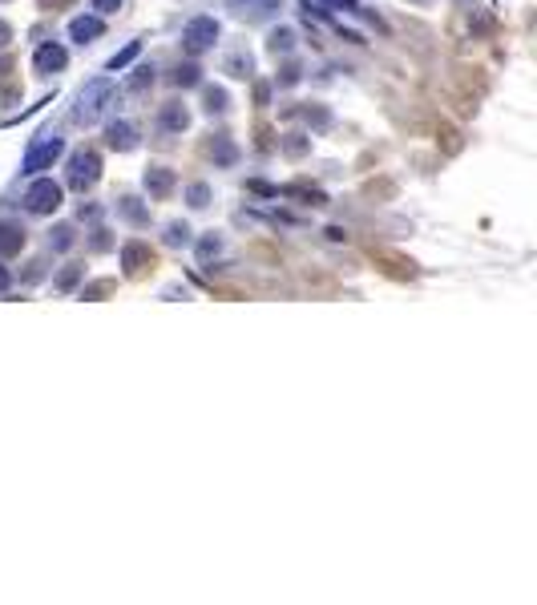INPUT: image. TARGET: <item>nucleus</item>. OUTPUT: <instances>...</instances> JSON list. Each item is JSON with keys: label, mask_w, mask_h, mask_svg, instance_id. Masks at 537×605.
Returning <instances> with one entry per match:
<instances>
[{"label": "nucleus", "mask_w": 537, "mask_h": 605, "mask_svg": "<svg viewBox=\"0 0 537 605\" xmlns=\"http://www.w3.org/2000/svg\"><path fill=\"white\" fill-rule=\"evenodd\" d=\"M105 137H110V146L122 149V154L138 146V129H134V122H113L110 129H105Z\"/></svg>", "instance_id": "nucleus-8"}, {"label": "nucleus", "mask_w": 537, "mask_h": 605, "mask_svg": "<svg viewBox=\"0 0 537 605\" xmlns=\"http://www.w3.org/2000/svg\"><path fill=\"white\" fill-rule=\"evenodd\" d=\"M101 33H105V25H101L97 16H77V21H69V37L81 41V45L93 41V37H101Z\"/></svg>", "instance_id": "nucleus-9"}, {"label": "nucleus", "mask_w": 537, "mask_h": 605, "mask_svg": "<svg viewBox=\"0 0 537 605\" xmlns=\"http://www.w3.org/2000/svg\"><path fill=\"white\" fill-rule=\"evenodd\" d=\"M218 41V21L214 16H194L186 28H182V45H186L190 53H206Z\"/></svg>", "instance_id": "nucleus-5"}, {"label": "nucleus", "mask_w": 537, "mask_h": 605, "mask_svg": "<svg viewBox=\"0 0 537 605\" xmlns=\"http://www.w3.org/2000/svg\"><path fill=\"white\" fill-rule=\"evenodd\" d=\"M93 9H97L101 16H105V13H117V9H122V0H93Z\"/></svg>", "instance_id": "nucleus-25"}, {"label": "nucleus", "mask_w": 537, "mask_h": 605, "mask_svg": "<svg viewBox=\"0 0 537 605\" xmlns=\"http://www.w3.org/2000/svg\"><path fill=\"white\" fill-rule=\"evenodd\" d=\"M97 178H101V158L93 149H77L73 158H69V186L85 194L89 186H97Z\"/></svg>", "instance_id": "nucleus-3"}, {"label": "nucleus", "mask_w": 537, "mask_h": 605, "mask_svg": "<svg viewBox=\"0 0 537 605\" xmlns=\"http://www.w3.org/2000/svg\"><path fill=\"white\" fill-rule=\"evenodd\" d=\"M186 202L194 206V210H202V206L211 202V186H206V182H194V186L186 190Z\"/></svg>", "instance_id": "nucleus-16"}, {"label": "nucleus", "mask_w": 537, "mask_h": 605, "mask_svg": "<svg viewBox=\"0 0 537 605\" xmlns=\"http://www.w3.org/2000/svg\"><path fill=\"white\" fill-rule=\"evenodd\" d=\"M65 61H69V53L61 49V45H41L37 49V57H33V69H37V73H61L65 69Z\"/></svg>", "instance_id": "nucleus-6"}, {"label": "nucleus", "mask_w": 537, "mask_h": 605, "mask_svg": "<svg viewBox=\"0 0 537 605\" xmlns=\"http://www.w3.org/2000/svg\"><path fill=\"white\" fill-rule=\"evenodd\" d=\"M65 154V141L57 134H41L33 146H28V154H25V161H21V173H33L37 178L41 170H53V161Z\"/></svg>", "instance_id": "nucleus-2"}, {"label": "nucleus", "mask_w": 537, "mask_h": 605, "mask_svg": "<svg viewBox=\"0 0 537 605\" xmlns=\"http://www.w3.org/2000/svg\"><path fill=\"white\" fill-rule=\"evenodd\" d=\"M291 45H295V33H291V28H275V33H271V53H291Z\"/></svg>", "instance_id": "nucleus-17"}, {"label": "nucleus", "mask_w": 537, "mask_h": 605, "mask_svg": "<svg viewBox=\"0 0 537 605\" xmlns=\"http://www.w3.org/2000/svg\"><path fill=\"white\" fill-rule=\"evenodd\" d=\"M150 262H154L150 247H142V242H129V247H122V267H125L129 274H142Z\"/></svg>", "instance_id": "nucleus-7"}, {"label": "nucleus", "mask_w": 537, "mask_h": 605, "mask_svg": "<svg viewBox=\"0 0 537 605\" xmlns=\"http://www.w3.org/2000/svg\"><path fill=\"white\" fill-rule=\"evenodd\" d=\"M9 283H13V274H9L4 267H0V291H9Z\"/></svg>", "instance_id": "nucleus-26"}, {"label": "nucleus", "mask_w": 537, "mask_h": 605, "mask_svg": "<svg viewBox=\"0 0 537 605\" xmlns=\"http://www.w3.org/2000/svg\"><path fill=\"white\" fill-rule=\"evenodd\" d=\"M61 206V186L53 178H37V182L25 190V210L28 214H53Z\"/></svg>", "instance_id": "nucleus-4"}, {"label": "nucleus", "mask_w": 537, "mask_h": 605, "mask_svg": "<svg viewBox=\"0 0 537 605\" xmlns=\"http://www.w3.org/2000/svg\"><path fill=\"white\" fill-rule=\"evenodd\" d=\"M174 85H182V89L198 85V65H178V69H174Z\"/></svg>", "instance_id": "nucleus-18"}, {"label": "nucleus", "mask_w": 537, "mask_h": 605, "mask_svg": "<svg viewBox=\"0 0 537 605\" xmlns=\"http://www.w3.org/2000/svg\"><path fill=\"white\" fill-rule=\"evenodd\" d=\"M226 109V93L223 89H206V113H223Z\"/></svg>", "instance_id": "nucleus-23"}, {"label": "nucleus", "mask_w": 537, "mask_h": 605, "mask_svg": "<svg viewBox=\"0 0 537 605\" xmlns=\"http://www.w3.org/2000/svg\"><path fill=\"white\" fill-rule=\"evenodd\" d=\"M113 93H117L113 77H93V81H85V85H81V93H77L73 117H77L81 125H93L101 113H105V105L113 101Z\"/></svg>", "instance_id": "nucleus-1"}, {"label": "nucleus", "mask_w": 537, "mask_h": 605, "mask_svg": "<svg viewBox=\"0 0 537 605\" xmlns=\"http://www.w3.org/2000/svg\"><path fill=\"white\" fill-rule=\"evenodd\" d=\"M166 242H170V247H186V242H190V230H186L182 223H174L170 230H166Z\"/></svg>", "instance_id": "nucleus-22"}, {"label": "nucleus", "mask_w": 537, "mask_h": 605, "mask_svg": "<svg viewBox=\"0 0 537 605\" xmlns=\"http://www.w3.org/2000/svg\"><path fill=\"white\" fill-rule=\"evenodd\" d=\"M138 53H142V41H129V45H125L122 53H113V57H110V73H122L125 65H129L134 57H138Z\"/></svg>", "instance_id": "nucleus-14"}, {"label": "nucleus", "mask_w": 537, "mask_h": 605, "mask_svg": "<svg viewBox=\"0 0 537 605\" xmlns=\"http://www.w3.org/2000/svg\"><path fill=\"white\" fill-rule=\"evenodd\" d=\"M190 125V113H186V105H162V129H170V134H182Z\"/></svg>", "instance_id": "nucleus-11"}, {"label": "nucleus", "mask_w": 537, "mask_h": 605, "mask_svg": "<svg viewBox=\"0 0 537 605\" xmlns=\"http://www.w3.org/2000/svg\"><path fill=\"white\" fill-rule=\"evenodd\" d=\"M211 158H214V161H223V166H230V161H235V146H230L226 137H218V141L211 146Z\"/></svg>", "instance_id": "nucleus-20"}, {"label": "nucleus", "mask_w": 537, "mask_h": 605, "mask_svg": "<svg viewBox=\"0 0 537 605\" xmlns=\"http://www.w3.org/2000/svg\"><path fill=\"white\" fill-rule=\"evenodd\" d=\"M146 190H150L154 198L170 194V190H174V173L166 170V166H150V170H146Z\"/></svg>", "instance_id": "nucleus-10"}, {"label": "nucleus", "mask_w": 537, "mask_h": 605, "mask_svg": "<svg viewBox=\"0 0 537 605\" xmlns=\"http://www.w3.org/2000/svg\"><path fill=\"white\" fill-rule=\"evenodd\" d=\"M125 85L134 89V93H142V89H150V85H154V69H146V65H142V69H134V77H129Z\"/></svg>", "instance_id": "nucleus-19"}, {"label": "nucleus", "mask_w": 537, "mask_h": 605, "mask_svg": "<svg viewBox=\"0 0 537 605\" xmlns=\"http://www.w3.org/2000/svg\"><path fill=\"white\" fill-rule=\"evenodd\" d=\"M218 250H223V242H218L214 235H211V238H202V242H198V259H202V262H211Z\"/></svg>", "instance_id": "nucleus-24"}, {"label": "nucleus", "mask_w": 537, "mask_h": 605, "mask_svg": "<svg viewBox=\"0 0 537 605\" xmlns=\"http://www.w3.org/2000/svg\"><path fill=\"white\" fill-rule=\"evenodd\" d=\"M21 247H25V230L13 223H0V255H13Z\"/></svg>", "instance_id": "nucleus-13"}, {"label": "nucleus", "mask_w": 537, "mask_h": 605, "mask_svg": "<svg viewBox=\"0 0 537 605\" xmlns=\"http://www.w3.org/2000/svg\"><path fill=\"white\" fill-rule=\"evenodd\" d=\"M250 69H255V65H250L247 53H230V57H226V73L230 77H250Z\"/></svg>", "instance_id": "nucleus-15"}, {"label": "nucleus", "mask_w": 537, "mask_h": 605, "mask_svg": "<svg viewBox=\"0 0 537 605\" xmlns=\"http://www.w3.org/2000/svg\"><path fill=\"white\" fill-rule=\"evenodd\" d=\"M226 4H230V9H235V13H243V16H267V13H275L279 9V0H226Z\"/></svg>", "instance_id": "nucleus-12"}, {"label": "nucleus", "mask_w": 537, "mask_h": 605, "mask_svg": "<svg viewBox=\"0 0 537 605\" xmlns=\"http://www.w3.org/2000/svg\"><path fill=\"white\" fill-rule=\"evenodd\" d=\"M122 214L129 218V223H146V218H150V210H142L138 206V198H122Z\"/></svg>", "instance_id": "nucleus-21"}]
</instances>
